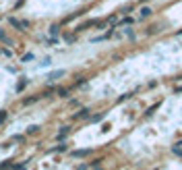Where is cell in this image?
Masks as SVG:
<instances>
[{
  "instance_id": "6da1fadb",
  "label": "cell",
  "mask_w": 182,
  "mask_h": 170,
  "mask_svg": "<svg viewBox=\"0 0 182 170\" xmlns=\"http://www.w3.org/2000/svg\"><path fill=\"white\" fill-rule=\"evenodd\" d=\"M8 23H11L15 29H19V31H25V29L31 25L29 21H19V19H15V17H11V19H8Z\"/></svg>"
},
{
  "instance_id": "7a4b0ae2",
  "label": "cell",
  "mask_w": 182,
  "mask_h": 170,
  "mask_svg": "<svg viewBox=\"0 0 182 170\" xmlns=\"http://www.w3.org/2000/svg\"><path fill=\"white\" fill-rule=\"evenodd\" d=\"M0 42H2L4 46H12V40L8 37V33H6L4 29H0Z\"/></svg>"
},
{
  "instance_id": "3957f363",
  "label": "cell",
  "mask_w": 182,
  "mask_h": 170,
  "mask_svg": "<svg viewBox=\"0 0 182 170\" xmlns=\"http://www.w3.org/2000/svg\"><path fill=\"white\" fill-rule=\"evenodd\" d=\"M91 149H77V151H72V156L75 158H83V156H89Z\"/></svg>"
},
{
  "instance_id": "277c9868",
  "label": "cell",
  "mask_w": 182,
  "mask_h": 170,
  "mask_svg": "<svg viewBox=\"0 0 182 170\" xmlns=\"http://www.w3.org/2000/svg\"><path fill=\"white\" fill-rule=\"evenodd\" d=\"M64 75V71H54V73H50V77H48V81H56L58 77H62Z\"/></svg>"
},
{
  "instance_id": "5b68a950",
  "label": "cell",
  "mask_w": 182,
  "mask_h": 170,
  "mask_svg": "<svg viewBox=\"0 0 182 170\" xmlns=\"http://www.w3.org/2000/svg\"><path fill=\"white\" fill-rule=\"evenodd\" d=\"M87 116H89V110H87V108H83L81 112L75 114V120H79V118H87Z\"/></svg>"
},
{
  "instance_id": "8992f818",
  "label": "cell",
  "mask_w": 182,
  "mask_h": 170,
  "mask_svg": "<svg viewBox=\"0 0 182 170\" xmlns=\"http://www.w3.org/2000/svg\"><path fill=\"white\" fill-rule=\"evenodd\" d=\"M68 91H70L68 87H58V89H56V93L60 95V98H66V95H68Z\"/></svg>"
},
{
  "instance_id": "52a82bcc",
  "label": "cell",
  "mask_w": 182,
  "mask_h": 170,
  "mask_svg": "<svg viewBox=\"0 0 182 170\" xmlns=\"http://www.w3.org/2000/svg\"><path fill=\"white\" fill-rule=\"evenodd\" d=\"M68 131H70V129H68V127H62V129H60V133H58V139H64V137L68 135Z\"/></svg>"
},
{
  "instance_id": "ba28073f",
  "label": "cell",
  "mask_w": 182,
  "mask_h": 170,
  "mask_svg": "<svg viewBox=\"0 0 182 170\" xmlns=\"http://www.w3.org/2000/svg\"><path fill=\"white\" fill-rule=\"evenodd\" d=\"M50 151H66V145L62 143V145H56L54 149H50Z\"/></svg>"
},
{
  "instance_id": "9c48e42d",
  "label": "cell",
  "mask_w": 182,
  "mask_h": 170,
  "mask_svg": "<svg viewBox=\"0 0 182 170\" xmlns=\"http://www.w3.org/2000/svg\"><path fill=\"white\" fill-rule=\"evenodd\" d=\"M6 118H8V112H6V110H2V112H0V123H4Z\"/></svg>"
},
{
  "instance_id": "30bf717a",
  "label": "cell",
  "mask_w": 182,
  "mask_h": 170,
  "mask_svg": "<svg viewBox=\"0 0 182 170\" xmlns=\"http://www.w3.org/2000/svg\"><path fill=\"white\" fill-rule=\"evenodd\" d=\"M25 85H27V81L23 79L21 83H19V85H17V91H23V89H25Z\"/></svg>"
},
{
  "instance_id": "8fae6325",
  "label": "cell",
  "mask_w": 182,
  "mask_h": 170,
  "mask_svg": "<svg viewBox=\"0 0 182 170\" xmlns=\"http://www.w3.org/2000/svg\"><path fill=\"white\" fill-rule=\"evenodd\" d=\"M37 131H39V127H29V129H27L29 135H33V133H37Z\"/></svg>"
},
{
  "instance_id": "7c38bea8",
  "label": "cell",
  "mask_w": 182,
  "mask_h": 170,
  "mask_svg": "<svg viewBox=\"0 0 182 170\" xmlns=\"http://www.w3.org/2000/svg\"><path fill=\"white\" fill-rule=\"evenodd\" d=\"M35 100H37V98H25V100H23V104H25V106H27V104H33Z\"/></svg>"
},
{
  "instance_id": "4fadbf2b",
  "label": "cell",
  "mask_w": 182,
  "mask_h": 170,
  "mask_svg": "<svg viewBox=\"0 0 182 170\" xmlns=\"http://www.w3.org/2000/svg\"><path fill=\"white\" fill-rule=\"evenodd\" d=\"M29 60H33V54H25L23 56V62H29Z\"/></svg>"
},
{
  "instance_id": "5bb4252c",
  "label": "cell",
  "mask_w": 182,
  "mask_h": 170,
  "mask_svg": "<svg viewBox=\"0 0 182 170\" xmlns=\"http://www.w3.org/2000/svg\"><path fill=\"white\" fill-rule=\"evenodd\" d=\"M23 139H25V137H21V135H15V137H12V141H15V143H21Z\"/></svg>"
},
{
  "instance_id": "9a60e30c",
  "label": "cell",
  "mask_w": 182,
  "mask_h": 170,
  "mask_svg": "<svg viewBox=\"0 0 182 170\" xmlns=\"http://www.w3.org/2000/svg\"><path fill=\"white\" fill-rule=\"evenodd\" d=\"M141 15H143V17H149V15H151V9H143Z\"/></svg>"
},
{
  "instance_id": "2e32d148",
  "label": "cell",
  "mask_w": 182,
  "mask_h": 170,
  "mask_svg": "<svg viewBox=\"0 0 182 170\" xmlns=\"http://www.w3.org/2000/svg\"><path fill=\"white\" fill-rule=\"evenodd\" d=\"M120 23H122V25H128V23H133V19H130V17H126V19H122Z\"/></svg>"
},
{
  "instance_id": "e0dca14e",
  "label": "cell",
  "mask_w": 182,
  "mask_h": 170,
  "mask_svg": "<svg viewBox=\"0 0 182 170\" xmlns=\"http://www.w3.org/2000/svg\"><path fill=\"white\" fill-rule=\"evenodd\" d=\"M103 116H106V114H97V116H93V118H91V120H93V123H95V120H102Z\"/></svg>"
},
{
  "instance_id": "ac0fdd59",
  "label": "cell",
  "mask_w": 182,
  "mask_h": 170,
  "mask_svg": "<svg viewBox=\"0 0 182 170\" xmlns=\"http://www.w3.org/2000/svg\"><path fill=\"white\" fill-rule=\"evenodd\" d=\"M50 33H52V35H56V33H58V25H54V27L50 29Z\"/></svg>"
}]
</instances>
